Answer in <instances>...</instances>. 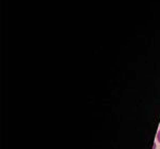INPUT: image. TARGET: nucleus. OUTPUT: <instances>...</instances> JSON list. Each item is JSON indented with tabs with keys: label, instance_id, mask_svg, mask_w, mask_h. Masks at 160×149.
Wrapping results in <instances>:
<instances>
[{
	"label": "nucleus",
	"instance_id": "1",
	"mask_svg": "<svg viewBox=\"0 0 160 149\" xmlns=\"http://www.w3.org/2000/svg\"><path fill=\"white\" fill-rule=\"evenodd\" d=\"M157 140H158V142L160 143V130L158 131V134H157Z\"/></svg>",
	"mask_w": 160,
	"mask_h": 149
}]
</instances>
